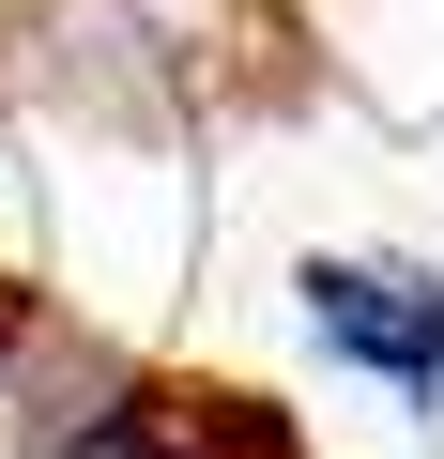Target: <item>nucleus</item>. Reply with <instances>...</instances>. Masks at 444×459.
Returning a JSON list of instances; mask_svg holds the SVG:
<instances>
[{
    "mask_svg": "<svg viewBox=\"0 0 444 459\" xmlns=\"http://www.w3.org/2000/svg\"><path fill=\"white\" fill-rule=\"evenodd\" d=\"M292 307H307L322 368L383 383L398 413H444V276H429V261H398V246H322V261L292 276Z\"/></svg>",
    "mask_w": 444,
    "mask_h": 459,
    "instance_id": "1",
    "label": "nucleus"
},
{
    "mask_svg": "<svg viewBox=\"0 0 444 459\" xmlns=\"http://www.w3.org/2000/svg\"><path fill=\"white\" fill-rule=\"evenodd\" d=\"M199 16L214 0H62L47 47H31V92L92 108V123H184L199 108Z\"/></svg>",
    "mask_w": 444,
    "mask_h": 459,
    "instance_id": "2",
    "label": "nucleus"
},
{
    "mask_svg": "<svg viewBox=\"0 0 444 459\" xmlns=\"http://www.w3.org/2000/svg\"><path fill=\"white\" fill-rule=\"evenodd\" d=\"M92 398H123V368L92 352V337H62L16 276H0V459H77L108 413Z\"/></svg>",
    "mask_w": 444,
    "mask_h": 459,
    "instance_id": "3",
    "label": "nucleus"
}]
</instances>
